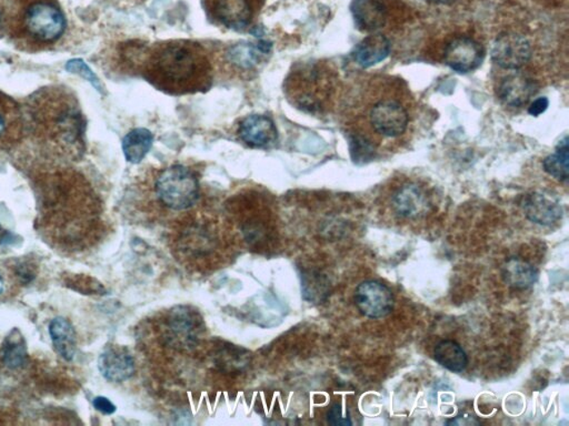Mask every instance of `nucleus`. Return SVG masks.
<instances>
[{
	"mask_svg": "<svg viewBox=\"0 0 569 426\" xmlns=\"http://www.w3.org/2000/svg\"><path fill=\"white\" fill-rule=\"evenodd\" d=\"M25 129L45 151L79 157L85 150V121L78 98L63 87H46L27 99Z\"/></svg>",
	"mask_w": 569,
	"mask_h": 426,
	"instance_id": "f257e3e1",
	"label": "nucleus"
},
{
	"mask_svg": "<svg viewBox=\"0 0 569 426\" xmlns=\"http://www.w3.org/2000/svg\"><path fill=\"white\" fill-rule=\"evenodd\" d=\"M143 76L157 89L171 95L205 92L213 80V67L203 46L171 41L152 48Z\"/></svg>",
	"mask_w": 569,
	"mask_h": 426,
	"instance_id": "f03ea898",
	"label": "nucleus"
},
{
	"mask_svg": "<svg viewBox=\"0 0 569 426\" xmlns=\"http://www.w3.org/2000/svg\"><path fill=\"white\" fill-rule=\"evenodd\" d=\"M66 19L54 0H22L14 16L8 35L19 50H50L61 40Z\"/></svg>",
	"mask_w": 569,
	"mask_h": 426,
	"instance_id": "7ed1b4c3",
	"label": "nucleus"
},
{
	"mask_svg": "<svg viewBox=\"0 0 569 426\" xmlns=\"http://www.w3.org/2000/svg\"><path fill=\"white\" fill-rule=\"evenodd\" d=\"M199 181L189 168L176 165L166 168L157 176V198L165 207L176 212L194 207L199 199Z\"/></svg>",
	"mask_w": 569,
	"mask_h": 426,
	"instance_id": "20e7f679",
	"label": "nucleus"
},
{
	"mask_svg": "<svg viewBox=\"0 0 569 426\" xmlns=\"http://www.w3.org/2000/svg\"><path fill=\"white\" fill-rule=\"evenodd\" d=\"M204 332V321L197 311L188 305L171 309L164 321V338L169 346L189 350Z\"/></svg>",
	"mask_w": 569,
	"mask_h": 426,
	"instance_id": "39448f33",
	"label": "nucleus"
},
{
	"mask_svg": "<svg viewBox=\"0 0 569 426\" xmlns=\"http://www.w3.org/2000/svg\"><path fill=\"white\" fill-rule=\"evenodd\" d=\"M261 0H207L210 15L233 31H245L256 16Z\"/></svg>",
	"mask_w": 569,
	"mask_h": 426,
	"instance_id": "423d86ee",
	"label": "nucleus"
},
{
	"mask_svg": "<svg viewBox=\"0 0 569 426\" xmlns=\"http://www.w3.org/2000/svg\"><path fill=\"white\" fill-rule=\"evenodd\" d=\"M355 304L360 313L367 318H385L394 309L393 292L380 281L367 280L357 286Z\"/></svg>",
	"mask_w": 569,
	"mask_h": 426,
	"instance_id": "0eeeda50",
	"label": "nucleus"
},
{
	"mask_svg": "<svg viewBox=\"0 0 569 426\" xmlns=\"http://www.w3.org/2000/svg\"><path fill=\"white\" fill-rule=\"evenodd\" d=\"M532 45L519 33H501L491 47V59L501 68H522L532 59Z\"/></svg>",
	"mask_w": 569,
	"mask_h": 426,
	"instance_id": "6e6552de",
	"label": "nucleus"
},
{
	"mask_svg": "<svg viewBox=\"0 0 569 426\" xmlns=\"http://www.w3.org/2000/svg\"><path fill=\"white\" fill-rule=\"evenodd\" d=\"M371 122L381 135L390 138L403 135L408 126V113L393 99L381 100L372 107Z\"/></svg>",
	"mask_w": 569,
	"mask_h": 426,
	"instance_id": "1a4fd4ad",
	"label": "nucleus"
},
{
	"mask_svg": "<svg viewBox=\"0 0 569 426\" xmlns=\"http://www.w3.org/2000/svg\"><path fill=\"white\" fill-rule=\"evenodd\" d=\"M25 119L19 104L9 95L0 93V151H8L22 141Z\"/></svg>",
	"mask_w": 569,
	"mask_h": 426,
	"instance_id": "9d476101",
	"label": "nucleus"
},
{
	"mask_svg": "<svg viewBox=\"0 0 569 426\" xmlns=\"http://www.w3.org/2000/svg\"><path fill=\"white\" fill-rule=\"evenodd\" d=\"M484 59V50L472 38L459 37L449 42L445 50V64L457 73L466 74L475 70Z\"/></svg>",
	"mask_w": 569,
	"mask_h": 426,
	"instance_id": "9b49d317",
	"label": "nucleus"
},
{
	"mask_svg": "<svg viewBox=\"0 0 569 426\" xmlns=\"http://www.w3.org/2000/svg\"><path fill=\"white\" fill-rule=\"evenodd\" d=\"M237 135L247 146L262 150L274 145L279 138L274 122L262 114H252L243 119L239 123Z\"/></svg>",
	"mask_w": 569,
	"mask_h": 426,
	"instance_id": "f8f14e48",
	"label": "nucleus"
},
{
	"mask_svg": "<svg viewBox=\"0 0 569 426\" xmlns=\"http://www.w3.org/2000/svg\"><path fill=\"white\" fill-rule=\"evenodd\" d=\"M523 209L526 217L539 226H552L563 217L561 203L554 195L535 191L525 198Z\"/></svg>",
	"mask_w": 569,
	"mask_h": 426,
	"instance_id": "ddd939ff",
	"label": "nucleus"
},
{
	"mask_svg": "<svg viewBox=\"0 0 569 426\" xmlns=\"http://www.w3.org/2000/svg\"><path fill=\"white\" fill-rule=\"evenodd\" d=\"M98 368L107 381L121 383L133 376L135 361L127 349L111 347L100 354Z\"/></svg>",
	"mask_w": 569,
	"mask_h": 426,
	"instance_id": "4468645a",
	"label": "nucleus"
},
{
	"mask_svg": "<svg viewBox=\"0 0 569 426\" xmlns=\"http://www.w3.org/2000/svg\"><path fill=\"white\" fill-rule=\"evenodd\" d=\"M538 92L537 81L520 73L511 74L501 80L497 95L506 106L519 108Z\"/></svg>",
	"mask_w": 569,
	"mask_h": 426,
	"instance_id": "2eb2a0df",
	"label": "nucleus"
},
{
	"mask_svg": "<svg viewBox=\"0 0 569 426\" xmlns=\"http://www.w3.org/2000/svg\"><path fill=\"white\" fill-rule=\"evenodd\" d=\"M271 45L266 41H261L260 44H242L229 47L224 55V60L229 68L237 71V73H251L256 70L264 59L266 55L271 52Z\"/></svg>",
	"mask_w": 569,
	"mask_h": 426,
	"instance_id": "dca6fc26",
	"label": "nucleus"
},
{
	"mask_svg": "<svg viewBox=\"0 0 569 426\" xmlns=\"http://www.w3.org/2000/svg\"><path fill=\"white\" fill-rule=\"evenodd\" d=\"M395 213L406 219H418L427 214L429 200L419 186L409 184L401 186L393 197Z\"/></svg>",
	"mask_w": 569,
	"mask_h": 426,
	"instance_id": "f3484780",
	"label": "nucleus"
},
{
	"mask_svg": "<svg viewBox=\"0 0 569 426\" xmlns=\"http://www.w3.org/2000/svg\"><path fill=\"white\" fill-rule=\"evenodd\" d=\"M351 8L361 31L372 32L385 26L387 8L381 0H353Z\"/></svg>",
	"mask_w": 569,
	"mask_h": 426,
	"instance_id": "a211bd4d",
	"label": "nucleus"
},
{
	"mask_svg": "<svg viewBox=\"0 0 569 426\" xmlns=\"http://www.w3.org/2000/svg\"><path fill=\"white\" fill-rule=\"evenodd\" d=\"M390 42L385 36L377 33L363 40L353 52V59L363 68L380 64L390 56Z\"/></svg>",
	"mask_w": 569,
	"mask_h": 426,
	"instance_id": "6ab92c4d",
	"label": "nucleus"
},
{
	"mask_svg": "<svg viewBox=\"0 0 569 426\" xmlns=\"http://www.w3.org/2000/svg\"><path fill=\"white\" fill-rule=\"evenodd\" d=\"M501 276L511 288L524 290L537 284L539 272L532 263L519 258H510L501 269Z\"/></svg>",
	"mask_w": 569,
	"mask_h": 426,
	"instance_id": "aec40b11",
	"label": "nucleus"
},
{
	"mask_svg": "<svg viewBox=\"0 0 569 426\" xmlns=\"http://www.w3.org/2000/svg\"><path fill=\"white\" fill-rule=\"evenodd\" d=\"M52 344L66 361H73L76 354V332L73 324L65 318H55L50 324Z\"/></svg>",
	"mask_w": 569,
	"mask_h": 426,
	"instance_id": "412c9836",
	"label": "nucleus"
},
{
	"mask_svg": "<svg viewBox=\"0 0 569 426\" xmlns=\"http://www.w3.org/2000/svg\"><path fill=\"white\" fill-rule=\"evenodd\" d=\"M434 357L439 365L452 372H463L468 365L463 349L453 340H443L434 349Z\"/></svg>",
	"mask_w": 569,
	"mask_h": 426,
	"instance_id": "4be33fe9",
	"label": "nucleus"
},
{
	"mask_svg": "<svg viewBox=\"0 0 569 426\" xmlns=\"http://www.w3.org/2000/svg\"><path fill=\"white\" fill-rule=\"evenodd\" d=\"M154 136L145 128L133 129L123 140V150L131 164H140L151 150Z\"/></svg>",
	"mask_w": 569,
	"mask_h": 426,
	"instance_id": "5701e85b",
	"label": "nucleus"
},
{
	"mask_svg": "<svg viewBox=\"0 0 569 426\" xmlns=\"http://www.w3.org/2000/svg\"><path fill=\"white\" fill-rule=\"evenodd\" d=\"M544 170L549 176L559 181H567L569 178V150L568 138L565 137L558 143L556 151L548 156L543 162Z\"/></svg>",
	"mask_w": 569,
	"mask_h": 426,
	"instance_id": "b1692460",
	"label": "nucleus"
},
{
	"mask_svg": "<svg viewBox=\"0 0 569 426\" xmlns=\"http://www.w3.org/2000/svg\"><path fill=\"white\" fill-rule=\"evenodd\" d=\"M7 339L6 346L4 348V362L9 368H19L25 365L27 358V349L25 341L22 337Z\"/></svg>",
	"mask_w": 569,
	"mask_h": 426,
	"instance_id": "393cba45",
	"label": "nucleus"
},
{
	"mask_svg": "<svg viewBox=\"0 0 569 426\" xmlns=\"http://www.w3.org/2000/svg\"><path fill=\"white\" fill-rule=\"evenodd\" d=\"M66 69L69 71V73L78 74L86 80L89 81L90 84L94 86L96 90L99 93H103V85L100 84L97 76L94 74V71L89 68L86 62L80 59H73L67 62Z\"/></svg>",
	"mask_w": 569,
	"mask_h": 426,
	"instance_id": "a878e982",
	"label": "nucleus"
},
{
	"mask_svg": "<svg viewBox=\"0 0 569 426\" xmlns=\"http://www.w3.org/2000/svg\"><path fill=\"white\" fill-rule=\"evenodd\" d=\"M351 150L355 161L360 159L363 161L367 160L372 156V151H374L370 141H367L364 137L361 136L353 137Z\"/></svg>",
	"mask_w": 569,
	"mask_h": 426,
	"instance_id": "bb28decb",
	"label": "nucleus"
},
{
	"mask_svg": "<svg viewBox=\"0 0 569 426\" xmlns=\"http://www.w3.org/2000/svg\"><path fill=\"white\" fill-rule=\"evenodd\" d=\"M6 2L7 0H0V35L2 36L6 32L8 33L16 13L9 11V8L12 9V7H7V5L9 6V3Z\"/></svg>",
	"mask_w": 569,
	"mask_h": 426,
	"instance_id": "cd10ccee",
	"label": "nucleus"
},
{
	"mask_svg": "<svg viewBox=\"0 0 569 426\" xmlns=\"http://www.w3.org/2000/svg\"><path fill=\"white\" fill-rule=\"evenodd\" d=\"M327 421L332 425H352V421L349 418H345L343 413L342 406L339 404H334L331 410L327 413Z\"/></svg>",
	"mask_w": 569,
	"mask_h": 426,
	"instance_id": "c85d7f7f",
	"label": "nucleus"
},
{
	"mask_svg": "<svg viewBox=\"0 0 569 426\" xmlns=\"http://www.w3.org/2000/svg\"><path fill=\"white\" fill-rule=\"evenodd\" d=\"M94 408L103 414L111 415L116 412V406L107 397L97 396L93 402Z\"/></svg>",
	"mask_w": 569,
	"mask_h": 426,
	"instance_id": "c756f323",
	"label": "nucleus"
},
{
	"mask_svg": "<svg viewBox=\"0 0 569 426\" xmlns=\"http://www.w3.org/2000/svg\"><path fill=\"white\" fill-rule=\"evenodd\" d=\"M548 104H549V102L546 97H540L535 100V102L532 104H530V107L528 108V113L532 114V116L534 117H538L539 114H542L545 112H546L548 108Z\"/></svg>",
	"mask_w": 569,
	"mask_h": 426,
	"instance_id": "7c9ffc66",
	"label": "nucleus"
},
{
	"mask_svg": "<svg viewBox=\"0 0 569 426\" xmlns=\"http://www.w3.org/2000/svg\"><path fill=\"white\" fill-rule=\"evenodd\" d=\"M447 425H468V426H472V425H478L480 424V421H477L475 416H473L471 414H459L456 416V418H454L452 420L447 421L446 422Z\"/></svg>",
	"mask_w": 569,
	"mask_h": 426,
	"instance_id": "2f4dec72",
	"label": "nucleus"
},
{
	"mask_svg": "<svg viewBox=\"0 0 569 426\" xmlns=\"http://www.w3.org/2000/svg\"><path fill=\"white\" fill-rule=\"evenodd\" d=\"M433 2L437 4H451L453 2H455V0H433Z\"/></svg>",
	"mask_w": 569,
	"mask_h": 426,
	"instance_id": "473e14b6",
	"label": "nucleus"
},
{
	"mask_svg": "<svg viewBox=\"0 0 569 426\" xmlns=\"http://www.w3.org/2000/svg\"><path fill=\"white\" fill-rule=\"evenodd\" d=\"M3 291H4V281H3L2 275H0V295H2Z\"/></svg>",
	"mask_w": 569,
	"mask_h": 426,
	"instance_id": "72a5a7b5",
	"label": "nucleus"
}]
</instances>
